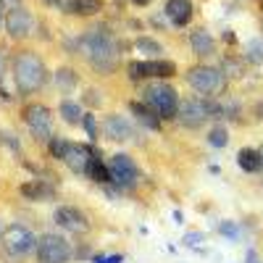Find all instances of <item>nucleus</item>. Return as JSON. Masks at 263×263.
I'll list each match as a JSON object with an SVG mask.
<instances>
[{
	"label": "nucleus",
	"instance_id": "obj_20",
	"mask_svg": "<svg viewBox=\"0 0 263 263\" xmlns=\"http://www.w3.org/2000/svg\"><path fill=\"white\" fill-rule=\"evenodd\" d=\"M103 11V0H69V13L74 16H95Z\"/></svg>",
	"mask_w": 263,
	"mask_h": 263
},
{
	"label": "nucleus",
	"instance_id": "obj_35",
	"mask_svg": "<svg viewBox=\"0 0 263 263\" xmlns=\"http://www.w3.org/2000/svg\"><path fill=\"white\" fill-rule=\"evenodd\" d=\"M255 114H258V119L263 121V103H258V105H255Z\"/></svg>",
	"mask_w": 263,
	"mask_h": 263
},
{
	"label": "nucleus",
	"instance_id": "obj_22",
	"mask_svg": "<svg viewBox=\"0 0 263 263\" xmlns=\"http://www.w3.org/2000/svg\"><path fill=\"white\" fill-rule=\"evenodd\" d=\"M58 114L63 116V121L66 124H82V119H84V114H82V108H79V103H71V100H63L61 103V108H58Z\"/></svg>",
	"mask_w": 263,
	"mask_h": 263
},
{
	"label": "nucleus",
	"instance_id": "obj_6",
	"mask_svg": "<svg viewBox=\"0 0 263 263\" xmlns=\"http://www.w3.org/2000/svg\"><path fill=\"white\" fill-rule=\"evenodd\" d=\"M129 77L140 82V79H171L177 74V66L171 61H161V58H150V61H132L129 63Z\"/></svg>",
	"mask_w": 263,
	"mask_h": 263
},
{
	"label": "nucleus",
	"instance_id": "obj_25",
	"mask_svg": "<svg viewBox=\"0 0 263 263\" xmlns=\"http://www.w3.org/2000/svg\"><path fill=\"white\" fill-rule=\"evenodd\" d=\"M55 82H58L61 90H71V87L77 84V74L71 69H58L55 71Z\"/></svg>",
	"mask_w": 263,
	"mask_h": 263
},
{
	"label": "nucleus",
	"instance_id": "obj_7",
	"mask_svg": "<svg viewBox=\"0 0 263 263\" xmlns=\"http://www.w3.org/2000/svg\"><path fill=\"white\" fill-rule=\"evenodd\" d=\"M21 116H24V121H27V126L32 129L34 137H40V140H50V137H53V114H50L48 105L29 103Z\"/></svg>",
	"mask_w": 263,
	"mask_h": 263
},
{
	"label": "nucleus",
	"instance_id": "obj_33",
	"mask_svg": "<svg viewBox=\"0 0 263 263\" xmlns=\"http://www.w3.org/2000/svg\"><path fill=\"white\" fill-rule=\"evenodd\" d=\"M221 234H229V237H237V227H232V224H221Z\"/></svg>",
	"mask_w": 263,
	"mask_h": 263
},
{
	"label": "nucleus",
	"instance_id": "obj_21",
	"mask_svg": "<svg viewBox=\"0 0 263 263\" xmlns=\"http://www.w3.org/2000/svg\"><path fill=\"white\" fill-rule=\"evenodd\" d=\"M87 177H90L92 182H100V184L111 182V171H108V166L100 161L98 153H92V161H90V168H87Z\"/></svg>",
	"mask_w": 263,
	"mask_h": 263
},
{
	"label": "nucleus",
	"instance_id": "obj_4",
	"mask_svg": "<svg viewBox=\"0 0 263 263\" xmlns=\"http://www.w3.org/2000/svg\"><path fill=\"white\" fill-rule=\"evenodd\" d=\"M187 82L195 92H200L203 98H216L227 90V77L221 69H213V66H192L187 71Z\"/></svg>",
	"mask_w": 263,
	"mask_h": 263
},
{
	"label": "nucleus",
	"instance_id": "obj_38",
	"mask_svg": "<svg viewBox=\"0 0 263 263\" xmlns=\"http://www.w3.org/2000/svg\"><path fill=\"white\" fill-rule=\"evenodd\" d=\"M45 3H48V6H61L63 0H45Z\"/></svg>",
	"mask_w": 263,
	"mask_h": 263
},
{
	"label": "nucleus",
	"instance_id": "obj_23",
	"mask_svg": "<svg viewBox=\"0 0 263 263\" xmlns=\"http://www.w3.org/2000/svg\"><path fill=\"white\" fill-rule=\"evenodd\" d=\"M135 48H137L140 53L150 55V58H156L158 53H163V50H161V45H158V42H156V40H150V37H140V40L135 42Z\"/></svg>",
	"mask_w": 263,
	"mask_h": 263
},
{
	"label": "nucleus",
	"instance_id": "obj_13",
	"mask_svg": "<svg viewBox=\"0 0 263 263\" xmlns=\"http://www.w3.org/2000/svg\"><path fill=\"white\" fill-rule=\"evenodd\" d=\"M61 161L69 166V171L84 174V177H87V168H90V161H92V150L87 145H79V142H69V147H66Z\"/></svg>",
	"mask_w": 263,
	"mask_h": 263
},
{
	"label": "nucleus",
	"instance_id": "obj_36",
	"mask_svg": "<svg viewBox=\"0 0 263 263\" xmlns=\"http://www.w3.org/2000/svg\"><path fill=\"white\" fill-rule=\"evenodd\" d=\"M3 11H6V8L0 6V24H6V13H3Z\"/></svg>",
	"mask_w": 263,
	"mask_h": 263
},
{
	"label": "nucleus",
	"instance_id": "obj_16",
	"mask_svg": "<svg viewBox=\"0 0 263 263\" xmlns=\"http://www.w3.org/2000/svg\"><path fill=\"white\" fill-rule=\"evenodd\" d=\"M190 45H192V53L197 58H208L216 53V40L211 37L208 29H195L190 32Z\"/></svg>",
	"mask_w": 263,
	"mask_h": 263
},
{
	"label": "nucleus",
	"instance_id": "obj_9",
	"mask_svg": "<svg viewBox=\"0 0 263 263\" xmlns=\"http://www.w3.org/2000/svg\"><path fill=\"white\" fill-rule=\"evenodd\" d=\"M34 29H37V21H34L32 11H27L24 6H18V8L6 13V32H8V37L27 40V37L34 34Z\"/></svg>",
	"mask_w": 263,
	"mask_h": 263
},
{
	"label": "nucleus",
	"instance_id": "obj_24",
	"mask_svg": "<svg viewBox=\"0 0 263 263\" xmlns=\"http://www.w3.org/2000/svg\"><path fill=\"white\" fill-rule=\"evenodd\" d=\"M208 142H211L213 147H227V142H229L227 126H213V129L208 132Z\"/></svg>",
	"mask_w": 263,
	"mask_h": 263
},
{
	"label": "nucleus",
	"instance_id": "obj_29",
	"mask_svg": "<svg viewBox=\"0 0 263 263\" xmlns=\"http://www.w3.org/2000/svg\"><path fill=\"white\" fill-rule=\"evenodd\" d=\"M224 69H232V77H239V74H242V66H239L234 58H227V61H224Z\"/></svg>",
	"mask_w": 263,
	"mask_h": 263
},
{
	"label": "nucleus",
	"instance_id": "obj_27",
	"mask_svg": "<svg viewBox=\"0 0 263 263\" xmlns=\"http://www.w3.org/2000/svg\"><path fill=\"white\" fill-rule=\"evenodd\" d=\"M248 58L253 63H263V45H260L258 40H253L250 45H248Z\"/></svg>",
	"mask_w": 263,
	"mask_h": 263
},
{
	"label": "nucleus",
	"instance_id": "obj_18",
	"mask_svg": "<svg viewBox=\"0 0 263 263\" xmlns=\"http://www.w3.org/2000/svg\"><path fill=\"white\" fill-rule=\"evenodd\" d=\"M237 163H239V168L248 171V174H258V171L263 168L260 153L253 150V147H242V150H239V153H237Z\"/></svg>",
	"mask_w": 263,
	"mask_h": 263
},
{
	"label": "nucleus",
	"instance_id": "obj_37",
	"mask_svg": "<svg viewBox=\"0 0 263 263\" xmlns=\"http://www.w3.org/2000/svg\"><path fill=\"white\" fill-rule=\"evenodd\" d=\"M132 3H135V6H147L150 0H132Z\"/></svg>",
	"mask_w": 263,
	"mask_h": 263
},
{
	"label": "nucleus",
	"instance_id": "obj_11",
	"mask_svg": "<svg viewBox=\"0 0 263 263\" xmlns=\"http://www.w3.org/2000/svg\"><path fill=\"white\" fill-rule=\"evenodd\" d=\"M179 121L187 126V129H197L203 126L211 116H208V105H205V98H187L184 103H179Z\"/></svg>",
	"mask_w": 263,
	"mask_h": 263
},
{
	"label": "nucleus",
	"instance_id": "obj_5",
	"mask_svg": "<svg viewBox=\"0 0 263 263\" xmlns=\"http://www.w3.org/2000/svg\"><path fill=\"white\" fill-rule=\"evenodd\" d=\"M37 260L40 263H69L71 260V245L66 242V239L61 237V234H53V232H48V234H42L40 239H37Z\"/></svg>",
	"mask_w": 263,
	"mask_h": 263
},
{
	"label": "nucleus",
	"instance_id": "obj_12",
	"mask_svg": "<svg viewBox=\"0 0 263 263\" xmlns=\"http://www.w3.org/2000/svg\"><path fill=\"white\" fill-rule=\"evenodd\" d=\"M55 224L61 227V229H66V232H74V234H84L87 229H90V221H87V216L79 211V208H74V205H61L58 211H55Z\"/></svg>",
	"mask_w": 263,
	"mask_h": 263
},
{
	"label": "nucleus",
	"instance_id": "obj_28",
	"mask_svg": "<svg viewBox=\"0 0 263 263\" xmlns=\"http://www.w3.org/2000/svg\"><path fill=\"white\" fill-rule=\"evenodd\" d=\"M82 124H84V129H87V135H90V140H98V126H95V116L84 114Z\"/></svg>",
	"mask_w": 263,
	"mask_h": 263
},
{
	"label": "nucleus",
	"instance_id": "obj_1",
	"mask_svg": "<svg viewBox=\"0 0 263 263\" xmlns=\"http://www.w3.org/2000/svg\"><path fill=\"white\" fill-rule=\"evenodd\" d=\"M82 50L84 58L90 61V66L98 74H114L119 69L121 61V48L111 32L105 29H92L82 37Z\"/></svg>",
	"mask_w": 263,
	"mask_h": 263
},
{
	"label": "nucleus",
	"instance_id": "obj_19",
	"mask_svg": "<svg viewBox=\"0 0 263 263\" xmlns=\"http://www.w3.org/2000/svg\"><path fill=\"white\" fill-rule=\"evenodd\" d=\"M132 114H135L137 121L145 124L147 129H161V121H163V119H161L156 111H150L145 103H132Z\"/></svg>",
	"mask_w": 263,
	"mask_h": 263
},
{
	"label": "nucleus",
	"instance_id": "obj_10",
	"mask_svg": "<svg viewBox=\"0 0 263 263\" xmlns=\"http://www.w3.org/2000/svg\"><path fill=\"white\" fill-rule=\"evenodd\" d=\"M108 171H111V182H116L119 187H135V182L140 177L137 163L132 161L129 156H124V153L111 156V161H108Z\"/></svg>",
	"mask_w": 263,
	"mask_h": 263
},
{
	"label": "nucleus",
	"instance_id": "obj_8",
	"mask_svg": "<svg viewBox=\"0 0 263 263\" xmlns=\"http://www.w3.org/2000/svg\"><path fill=\"white\" fill-rule=\"evenodd\" d=\"M3 248H6V253L8 255H27V253H32L34 248H37V237L27 229V227H21V224H13V227H8L6 232H3Z\"/></svg>",
	"mask_w": 263,
	"mask_h": 263
},
{
	"label": "nucleus",
	"instance_id": "obj_14",
	"mask_svg": "<svg viewBox=\"0 0 263 263\" xmlns=\"http://www.w3.org/2000/svg\"><path fill=\"white\" fill-rule=\"evenodd\" d=\"M103 132H105V137H108V140H114V142H129L132 137H135V126L129 124L126 116H119V114L105 116V121H103Z\"/></svg>",
	"mask_w": 263,
	"mask_h": 263
},
{
	"label": "nucleus",
	"instance_id": "obj_15",
	"mask_svg": "<svg viewBox=\"0 0 263 263\" xmlns=\"http://www.w3.org/2000/svg\"><path fill=\"white\" fill-rule=\"evenodd\" d=\"M166 16L174 27H187L192 18V0H166Z\"/></svg>",
	"mask_w": 263,
	"mask_h": 263
},
{
	"label": "nucleus",
	"instance_id": "obj_3",
	"mask_svg": "<svg viewBox=\"0 0 263 263\" xmlns=\"http://www.w3.org/2000/svg\"><path fill=\"white\" fill-rule=\"evenodd\" d=\"M142 100L150 111H156L161 119H174L179 114V95L171 84L153 82L142 87Z\"/></svg>",
	"mask_w": 263,
	"mask_h": 263
},
{
	"label": "nucleus",
	"instance_id": "obj_39",
	"mask_svg": "<svg viewBox=\"0 0 263 263\" xmlns=\"http://www.w3.org/2000/svg\"><path fill=\"white\" fill-rule=\"evenodd\" d=\"M3 232H6V229H3V221H0V237H3Z\"/></svg>",
	"mask_w": 263,
	"mask_h": 263
},
{
	"label": "nucleus",
	"instance_id": "obj_31",
	"mask_svg": "<svg viewBox=\"0 0 263 263\" xmlns=\"http://www.w3.org/2000/svg\"><path fill=\"white\" fill-rule=\"evenodd\" d=\"M0 6H3L6 11H13V8L21 6V0H0Z\"/></svg>",
	"mask_w": 263,
	"mask_h": 263
},
{
	"label": "nucleus",
	"instance_id": "obj_32",
	"mask_svg": "<svg viewBox=\"0 0 263 263\" xmlns=\"http://www.w3.org/2000/svg\"><path fill=\"white\" fill-rule=\"evenodd\" d=\"M200 239H203V234L192 232V234H187V237H184V242H187V245H195V242H200Z\"/></svg>",
	"mask_w": 263,
	"mask_h": 263
},
{
	"label": "nucleus",
	"instance_id": "obj_40",
	"mask_svg": "<svg viewBox=\"0 0 263 263\" xmlns=\"http://www.w3.org/2000/svg\"><path fill=\"white\" fill-rule=\"evenodd\" d=\"M258 153H260V158H263V145H260V150H258Z\"/></svg>",
	"mask_w": 263,
	"mask_h": 263
},
{
	"label": "nucleus",
	"instance_id": "obj_2",
	"mask_svg": "<svg viewBox=\"0 0 263 263\" xmlns=\"http://www.w3.org/2000/svg\"><path fill=\"white\" fill-rule=\"evenodd\" d=\"M13 82L16 90L21 95H32L37 90H42V84L48 82V69L34 50H21L13 58Z\"/></svg>",
	"mask_w": 263,
	"mask_h": 263
},
{
	"label": "nucleus",
	"instance_id": "obj_30",
	"mask_svg": "<svg viewBox=\"0 0 263 263\" xmlns=\"http://www.w3.org/2000/svg\"><path fill=\"white\" fill-rule=\"evenodd\" d=\"M95 263H124V255H108V258H95Z\"/></svg>",
	"mask_w": 263,
	"mask_h": 263
},
{
	"label": "nucleus",
	"instance_id": "obj_17",
	"mask_svg": "<svg viewBox=\"0 0 263 263\" xmlns=\"http://www.w3.org/2000/svg\"><path fill=\"white\" fill-rule=\"evenodd\" d=\"M21 195L29 197V200H50V197H53V187L45 184L42 179H32V182L21 184Z\"/></svg>",
	"mask_w": 263,
	"mask_h": 263
},
{
	"label": "nucleus",
	"instance_id": "obj_26",
	"mask_svg": "<svg viewBox=\"0 0 263 263\" xmlns=\"http://www.w3.org/2000/svg\"><path fill=\"white\" fill-rule=\"evenodd\" d=\"M66 147H69V140H61V137H50V156L53 158H63V153H66Z\"/></svg>",
	"mask_w": 263,
	"mask_h": 263
},
{
	"label": "nucleus",
	"instance_id": "obj_34",
	"mask_svg": "<svg viewBox=\"0 0 263 263\" xmlns=\"http://www.w3.org/2000/svg\"><path fill=\"white\" fill-rule=\"evenodd\" d=\"M3 74H6V55L0 50V79H3Z\"/></svg>",
	"mask_w": 263,
	"mask_h": 263
}]
</instances>
